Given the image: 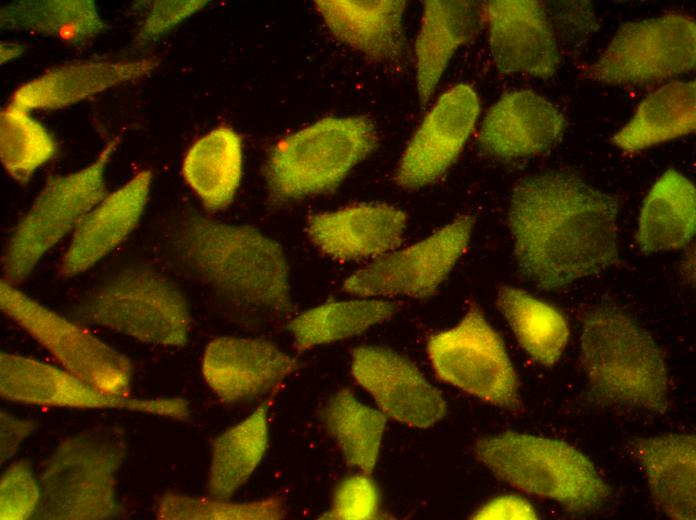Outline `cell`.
<instances>
[{
    "label": "cell",
    "instance_id": "6da1fadb",
    "mask_svg": "<svg viewBox=\"0 0 696 520\" xmlns=\"http://www.w3.org/2000/svg\"><path fill=\"white\" fill-rule=\"evenodd\" d=\"M617 196L571 169L519 180L508 224L521 274L537 287L560 289L619 261Z\"/></svg>",
    "mask_w": 696,
    "mask_h": 520
},
{
    "label": "cell",
    "instance_id": "7a4b0ae2",
    "mask_svg": "<svg viewBox=\"0 0 696 520\" xmlns=\"http://www.w3.org/2000/svg\"><path fill=\"white\" fill-rule=\"evenodd\" d=\"M169 238L182 264L230 304L275 321L293 317L288 261L273 238L197 213L182 217Z\"/></svg>",
    "mask_w": 696,
    "mask_h": 520
},
{
    "label": "cell",
    "instance_id": "3957f363",
    "mask_svg": "<svg viewBox=\"0 0 696 520\" xmlns=\"http://www.w3.org/2000/svg\"><path fill=\"white\" fill-rule=\"evenodd\" d=\"M580 361L590 395L604 406L663 414L670 405L664 354L622 309L601 304L584 316Z\"/></svg>",
    "mask_w": 696,
    "mask_h": 520
},
{
    "label": "cell",
    "instance_id": "277c9868",
    "mask_svg": "<svg viewBox=\"0 0 696 520\" xmlns=\"http://www.w3.org/2000/svg\"><path fill=\"white\" fill-rule=\"evenodd\" d=\"M128 452L125 432L95 425L59 442L38 479L43 520H108L122 515L117 477Z\"/></svg>",
    "mask_w": 696,
    "mask_h": 520
},
{
    "label": "cell",
    "instance_id": "5b68a950",
    "mask_svg": "<svg viewBox=\"0 0 696 520\" xmlns=\"http://www.w3.org/2000/svg\"><path fill=\"white\" fill-rule=\"evenodd\" d=\"M473 453L499 480L574 514L595 511L611 495L591 460L561 440L509 430L480 437Z\"/></svg>",
    "mask_w": 696,
    "mask_h": 520
},
{
    "label": "cell",
    "instance_id": "8992f818",
    "mask_svg": "<svg viewBox=\"0 0 696 520\" xmlns=\"http://www.w3.org/2000/svg\"><path fill=\"white\" fill-rule=\"evenodd\" d=\"M70 318L139 342L181 348L191 330L188 302L160 272L143 266L121 270L74 304Z\"/></svg>",
    "mask_w": 696,
    "mask_h": 520
},
{
    "label": "cell",
    "instance_id": "52a82bcc",
    "mask_svg": "<svg viewBox=\"0 0 696 520\" xmlns=\"http://www.w3.org/2000/svg\"><path fill=\"white\" fill-rule=\"evenodd\" d=\"M377 143L366 116L322 118L273 147L265 166L270 196L291 201L330 192Z\"/></svg>",
    "mask_w": 696,
    "mask_h": 520
},
{
    "label": "cell",
    "instance_id": "ba28073f",
    "mask_svg": "<svg viewBox=\"0 0 696 520\" xmlns=\"http://www.w3.org/2000/svg\"><path fill=\"white\" fill-rule=\"evenodd\" d=\"M119 144L120 137H114L87 166L46 180L7 241L3 280L14 286L27 280L48 251L106 197L105 171Z\"/></svg>",
    "mask_w": 696,
    "mask_h": 520
},
{
    "label": "cell",
    "instance_id": "9c48e42d",
    "mask_svg": "<svg viewBox=\"0 0 696 520\" xmlns=\"http://www.w3.org/2000/svg\"><path fill=\"white\" fill-rule=\"evenodd\" d=\"M0 309L63 369L105 393L131 397V360L83 324L55 312L3 279Z\"/></svg>",
    "mask_w": 696,
    "mask_h": 520
},
{
    "label": "cell",
    "instance_id": "30bf717a",
    "mask_svg": "<svg viewBox=\"0 0 696 520\" xmlns=\"http://www.w3.org/2000/svg\"><path fill=\"white\" fill-rule=\"evenodd\" d=\"M427 354L442 381L512 413L523 410L503 340L477 304L471 303L454 327L432 334Z\"/></svg>",
    "mask_w": 696,
    "mask_h": 520
},
{
    "label": "cell",
    "instance_id": "8fae6325",
    "mask_svg": "<svg viewBox=\"0 0 696 520\" xmlns=\"http://www.w3.org/2000/svg\"><path fill=\"white\" fill-rule=\"evenodd\" d=\"M695 61L694 20L670 13L623 24L583 74L605 84H639L689 72Z\"/></svg>",
    "mask_w": 696,
    "mask_h": 520
},
{
    "label": "cell",
    "instance_id": "7c38bea8",
    "mask_svg": "<svg viewBox=\"0 0 696 520\" xmlns=\"http://www.w3.org/2000/svg\"><path fill=\"white\" fill-rule=\"evenodd\" d=\"M474 223L472 215H462L413 245L373 259L347 277L343 290L360 298L430 297L466 251Z\"/></svg>",
    "mask_w": 696,
    "mask_h": 520
},
{
    "label": "cell",
    "instance_id": "4fadbf2b",
    "mask_svg": "<svg viewBox=\"0 0 696 520\" xmlns=\"http://www.w3.org/2000/svg\"><path fill=\"white\" fill-rule=\"evenodd\" d=\"M0 394L7 401L42 407L122 410L188 421L181 397L133 398L105 393L65 369L22 355L0 354Z\"/></svg>",
    "mask_w": 696,
    "mask_h": 520
},
{
    "label": "cell",
    "instance_id": "5bb4252c",
    "mask_svg": "<svg viewBox=\"0 0 696 520\" xmlns=\"http://www.w3.org/2000/svg\"><path fill=\"white\" fill-rule=\"evenodd\" d=\"M351 373L388 418L425 429L442 420V394L405 356L385 347L362 345L351 352Z\"/></svg>",
    "mask_w": 696,
    "mask_h": 520
},
{
    "label": "cell",
    "instance_id": "9a60e30c",
    "mask_svg": "<svg viewBox=\"0 0 696 520\" xmlns=\"http://www.w3.org/2000/svg\"><path fill=\"white\" fill-rule=\"evenodd\" d=\"M478 113V97L469 85L459 84L445 92L404 150L395 183L417 189L440 178L462 151Z\"/></svg>",
    "mask_w": 696,
    "mask_h": 520
},
{
    "label": "cell",
    "instance_id": "2e32d148",
    "mask_svg": "<svg viewBox=\"0 0 696 520\" xmlns=\"http://www.w3.org/2000/svg\"><path fill=\"white\" fill-rule=\"evenodd\" d=\"M298 367L274 343L261 338L221 336L202 357V375L221 403L250 402L268 394Z\"/></svg>",
    "mask_w": 696,
    "mask_h": 520
},
{
    "label": "cell",
    "instance_id": "e0dca14e",
    "mask_svg": "<svg viewBox=\"0 0 696 520\" xmlns=\"http://www.w3.org/2000/svg\"><path fill=\"white\" fill-rule=\"evenodd\" d=\"M482 6L491 54L499 71L542 79L555 74L558 45L543 2L495 0Z\"/></svg>",
    "mask_w": 696,
    "mask_h": 520
},
{
    "label": "cell",
    "instance_id": "ac0fdd59",
    "mask_svg": "<svg viewBox=\"0 0 696 520\" xmlns=\"http://www.w3.org/2000/svg\"><path fill=\"white\" fill-rule=\"evenodd\" d=\"M156 57L70 61L23 83L7 106L31 112L71 106L118 85L136 82L158 66Z\"/></svg>",
    "mask_w": 696,
    "mask_h": 520
},
{
    "label": "cell",
    "instance_id": "d6986e66",
    "mask_svg": "<svg viewBox=\"0 0 696 520\" xmlns=\"http://www.w3.org/2000/svg\"><path fill=\"white\" fill-rule=\"evenodd\" d=\"M407 219L395 206L359 203L312 214L306 230L313 245L335 261L375 259L398 249Z\"/></svg>",
    "mask_w": 696,
    "mask_h": 520
},
{
    "label": "cell",
    "instance_id": "ffe728a7",
    "mask_svg": "<svg viewBox=\"0 0 696 520\" xmlns=\"http://www.w3.org/2000/svg\"><path fill=\"white\" fill-rule=\"evenodd\" d=\"M152 177L150 169L140 170L83 218L60 260L61 277L87 271L128 238L145 211Z\"/></svg>",
    "mask_w": 696,
    "mask_h": 520
},
{
    "label": "cell",
    "instance_id": "44dd1931",
    "mask_svg": "<svg viewBox=\"0 0 696 520\" xmlns=\"http://www.w3.org/2000/svg\"><path fill=\"white\" fill-rule=\"evenodd\" d=\"M563 114L531 90L504 94L487 112L478 135L483 150L514 159L542 154L560 139Z\"/></svg>",
    "mask_w": 696,
    "mask_h": 520
},
{
    "label": "cell",
    "instance_id": "7402d4cb",
    "mask_svg": "<svg viewBox=\"0 0 696 520\" xmlns=\"http://www.w3.org/2000/svg\"><path fill=\"white\" fill-rule=\"evenodd\" d=\"M630 451L644 470L655 505L669 518H696V438L669 433L637 438Z\"/></svg>",
    "mask_w": 696,
    "mask_h": 520
},
{
    "label": "cell",
    "instance_id": "603a6c76",
    "mask_svg": "<svg viewBox=\"0 0 696 520\" xmlns=\"http://www.w3.org/2000/svg\"><path fill=\"white\" fill-rule=\"evenodd\" d=\"M403 0H319L315 7L341 42L379 63H396L405 46Z\"/></svg>",
    "mask_w": 696,
    "mask_h": 520
},
{
    "label": "cell",
    "instance_id": "cb8c5ba5",
    "mask_svg": "<svg viewBox=\"0 0 696 520\" xmlns=\"http://www.w3.org/2000/svg\"><path fill=\"white\" fill-rule=\"evenodd\" d=\"M415 44L421 106L432 96L455 51L477 33L483 6L475 1L427 0Z\"/></svg>",
    "mask_w": 696,
    "mask_h": 520
},
{
    "label": "cell",
    "instance_id": "d4e9b609",
    "mask_svg": "<svg viewBox=\"0 0 696 520\" xmlns=\"http://www.w3.org/2000/svg\"><path fill=\"white\" fill-rule=\"evenodd\" d=\"M181 172L186 184L208 210L227 208L242 179L240 134L227 125L208 131L187 150Z\"/></svg>",
    "mask_w": 696,
    "mask_h": 520
},
{
    "label": "cell",
    "instance_id": "484cf974",
    "mask_svg": "<svg viewBox=\"0 0 696 520\" xmlns=\"http://www.w3.org/2000/svg\"><path fill=\"white\" fill-rule=\"evenodd\" d=\"M695 226V187L680 172L667 170L643 202L637 244L644 253L678 250L690 243Z\"/></svg>",
    "mask_w": 696,
    "mask_h": 520
},
{
    "label": "cell",
    "instance_id": "4316f807",
    "mask_svg": "<svg viewBox=\"0 0 696 520\" xmlns=\"http://www.w3.org/2000/svg\"><path fill=\"white\" fill-rule=\"evenodd\" d=\"M695 127V82H673L648 95L612 142L635 152L689 134Z\"/></svg>",
    "mask_w": 696,
    "mask_h": 520
},
{
    "label": "cell",
    "instance_id": "83f0119b",
    "mask_svg": "<svg viewBox=\"0 0 696 520\" xmlns=\"http://www.w3.org/2000/svg\"><path fill=\"white\" fill-rule=\"evenodd\" d=\"M268 403L217 436L211 447L208 496L229 499L251 477L262 461L269 441Z\"/></svg>",
    "mask_w": 696,
    "mask_h": 520
},
{
    "label": "cell",
    "instance_id": "f1b7e54d",
    "mask_svg": "<svg viewBox=\"0 0 696 520\" xmlns=\"http://www.w3.org/2000/svg\"><path fill=\"white\" fill-rule=\"evenodd\" d=\"M2 29L49 36L74 47L88 44L106 25L92 0H21L0 10Z\"/></svg>",
    "mask_w": 696,
    "mask_h": 520
},
{
    "label": "cell",
    "instance_id": "f546056e",
    "mask_svg": "<svg viewBox=\"0 0 696 520\" xmlns=\"http://www.w3.org/2000/svg\"><path fill=\"white\" fill-rule=\"evenodd\" d=\"M396 302L379 298L328 301L307 309L287 322L298 351L344 340L390 320Z\"/></svg>",
    "mask_w": 696,
    "mask_h": 520
},
{
    "label": "cell",
    "instance_id": "4dcf8cb0",
    "mask_svg": "<svg viewBox=\"0 0 696 520\" xmlns=\"http://www.w3.org/2000/svg\"><path fill=\"white\" fill-rule=\"evenodd\" d=\"M496 303L518 343L532 359L548 367L559 361L570 334L562 313L512 286L498 290Z\"/></svg>",
    "mask_w": 696,
    "mask_h": 520
},
{
    "label": "cell",
    "instance_id": "1f68e13d",
    "mask_svg": "<svg viewBox=\"0 0 696 520\" xmlns=\"http://www.w3.org/2000/svg\"><path fill=\"white\" fill-rule=\"evenodd\" d=\"M321 417L346 463L371 475L388 417L381 410L361 403L349 388H342L329 398Z\"/></svg>",
    "mask_w": 696,
    "mask_h": 520
},
{
    "label": "cell",
    "instance_id": "d6a6232c",
    "mask_svg": "<svg viewBox=\"0 0 696 520\" xmlns=\"http://www.w3.org/2000/svg\"><path fill=\"white\" fill-rule=\"evenodd\" d=\"M58 144L31 112L5 106L0 113V160L18 184L56 156Z\"/></svg>",
    "mask_w": 696,
    "mask_h": 520
},
{
    "label": "cell",
    "instance_id": "836d02e7",
    "mask_svg": "<svg viewBox=\"0 0 696 520\" xmlns=\"http://www.w3.org/2000/svg\"><path fill=\"white\" fill-rule=\"evenodd\" d=\"M286 514L280 496L235 503L210 496L164 493L155 504V516L160 520H280Z\"/></svg>",
    "mask_w": 696,
    "mask_h": 520
},
{
    "label": "cell",
    "instance_id": "e575fe53",
    "mask_svg": "<svg viewBox=\"0 0 696 520\" xmlns=\"http://www.w3.org/2000/svg\"><path fill=\"white\" fill-rule=\"evenodd\" d=\"M41 489L29 461L11 463L0 478V519L25 520L36 515Z\"/></svg>",
    "mask_w": 696,
    "mask_h": 520
},
{
    "label": "cell",
    "instance_id": "d590c367",
    "mask_svg": "<svg viewBox=\"0 0 696 520\" xmlns=\"http://www.w3.org/2000/svg\"><path fill=\"white\" fill-rule=\"evenodd\" d=\"M378 488L370 475L355 474L344 478L335 488L328 511L320 519L371 520L379 516Z\"/></svg>",
    "mask_w": 696,
    "mask_h": 520
},
{
    "label": "cell",
    "instance_id": "8d00e7d4",
    "mask_svg": "<svg viewBox=\"0 0 696 520\" xmlns=\"http://www.w3.org/2000/svg\"><path fill=\"white\" fill-rule=\"evenodd\" d=\"M204 0L154 1L135 35V43L145 46L156 41L207 5Z\"/></svg>",
    "mask_w": 696,
    "mask_h": 520
},
{
    "label": "cell",
    "instance_id": "74e56055",
    "mask_svg": "<svg viewBox=\"0 0 696 520\" xmlns=\"http://www.w3.org/2000/svg\"><path fill=\"white\" fill-rule=\"evenodd\" d=\"M473 519H537L533 505L516 495H503L489 500L472 515Z\"/></svg>",
    "mask_w": 696,
    "mask_h": 520
},
{
    "label": "cell",
    "instance_id": "f35d334b",
    "mask_svg": "<svg viewBox=\"0 0 696 520\" xmlns=\"http://www.w3.org/2000/svg\"><path fill=\"white\" fill-rule=\"evenodd\" d=\"M36 428L33 420L18 417L5 410L0 413L1 465L9 461L19 450L23 441Z\"/></svg>",
    "mask_w": 696,
    "mask_h": 520
},
{
    "label": "cell",
    "instance_id": "ab89813d",
    "mask_svg": "<svg viewBox=\"0 0 696 520\" xmlns=\"http://www.w3.org/2000/svg\"><path fill=\"white\" fill-rule=\"evenodd\" d=\"M24 52V47L22 44L18 43H1V63H6Z\"/></svg>",
    "mask_w": 696,
    "mask_h": 520
}]
</instances>
